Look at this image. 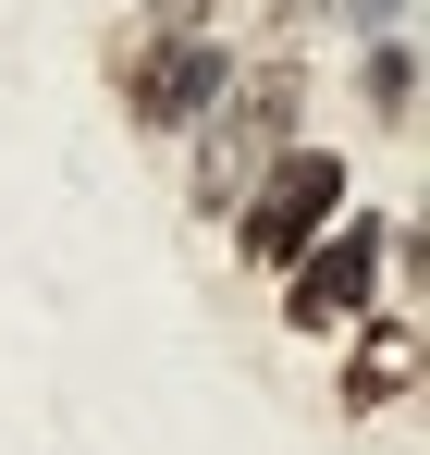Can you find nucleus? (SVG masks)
I'll list each match as a JSON object with an SVG mask.
<instances>
[{
	"instance_id": "1",
	"label": "nucleus",
	"mask_w": 430,
	"mask_h": 455,
	"mask_svg": "<svg viewBox=\"0 0 430 455\" xmlns=\"http://www.w3.org/2000/svg\"><path fill=\"white\" fill-rule=\"evenodd\" d=\"M295 136H307V62H295V50L234 62V75H221V99L185 124V210H197V222H221V210H234V197H246V185H259Z\"/></svg>"
},
{
	"instance_id": "2",
	"label": "nucleus",
	"mask_w": 430,
	"mask_h": 455,
	"mask_svg": "<svg viewBox=\"0 0 430 455\" xmlns=\"http://www.w3.org/2000/svg\"><path fill=\"white\" fill-rule=\"evenodd\" d=\"M99 75H111V99H123L136 136H185L221 99V75H234V25H147L136 12V25H111Z\"/></svg>"
},
{
	"instance_id": "3",
	"label": "nucleus",
	"mask_w": 430,
	"mask_h": 455,
	"mask_svg": "<svg viewBox=\"0 0 430 455\" xmlns=\"http://www.w3.org/2000/svg\"><path fill=\"white\" fill-rule=\"evenodd\" d=\"M381 271H394V222H357V210H332V222L295 246L283 271V332H307V345H332L357 307H381Z\"/></svg>"
},
{
	"instance_id": "4",
	"label": "nucleus",
	"mask_w": 430,
	"mask_h": 455,
	"mask_svg": "<svg viewBox=\"0 0 430 455\" xmlns=\"http://www.w3.org/2000/svg\"><path fill=\"white\" fill-rule=\"evenodd\" d=\"M345 197H357V160H345V148H307V136H295V148L271 160V172H259L234 210H221V222H234V259H246V271H283V259H295L320 222H332Z\"/></svg>"
},
{
	"instance_id": "5",
	"label": "nucleus",
	"mask_w": 430,
	"mask_h": 455,
	"mask_svg": "<svg viewBox=\"0 0 430 455\" xmlns=\"http://www.w3.org/2000/svg\"><path fill=\"white\" fill-rule=\"evenodd\" d=\"M332 345H345V370H332V406H345V419H381V406H406V394H418V296L357 307Z\"/></svg>"
},
{
	"instance_id": "6",
	"label": "nucleus",
	"mask_w": 430,
	"mask_h": 455,
	"mask_svg": "<svg viewBox=\"0 0 430 455\" xmlns=\"http://www.w3.org/2000/svg\"><path fill=\"white\" fill-rule=\"evenodd\" d=\"M369 99H381V124H406V99H418V62H406V50H369Z\"/></svg>"
},
{
	"instance_id": "7",
	"label": "nucleus",
	"mask_w": 430,
	"mask_h": 455,
	"mask_svg": "<svg viewBox=\"0 0 430 455\" xmlns=\"http://www.w3.org/2000/svg\"><path fill=\"white\" fill-rule=\"evenodd\" d=\"M147 25H221V12H234V0H136Z\"/></svg>"
}]
</instances>
